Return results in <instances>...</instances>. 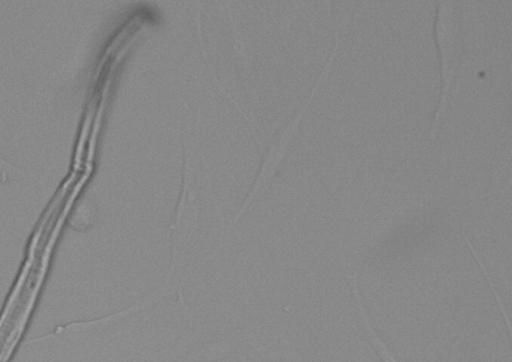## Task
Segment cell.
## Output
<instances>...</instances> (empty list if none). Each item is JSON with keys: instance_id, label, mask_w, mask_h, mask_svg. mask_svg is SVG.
<instances>
[{"instance_id": "1", "label": "cell", "mask_w": 512, "mask_h": 362, "mask_svg": "<svg viewBox=\"0 0 512 362\" xmlns=\"http://www.w3.org/2000/svg\"><path fill=\"white\" fill-rule=\"evenodd\" d=\"M333 48L334 49H332V52L325 65V68L323 69L321 75L316 81V84L314 85L310 95L303 101V103L298 108L297 112L295 113L291 121L286 125L282 136L268 152L251 190L249 191L245 201L243 202L235 217V221H237L246 212L250 205L257 200V198L263 193V191L266 189V187L272 180L279 164L281 163L284 155L287 152V149L291 143V140L293 139L294 134L297 131V128L300 124V121L304 115L306 108L308 107L310 101L312 100V97L315 91L318 89L321 81H324L325 76L327 75L330 67L332 66L335 54L338 50V46L335 45L333 46Z\"/></svg>"}, {"instance_id": "2", "label": "cell", "mask_w": 512, "mask_h": 362, "mask_svg": "<svg viewBox=\"0 0 512 362\" xmlns=\"http://www.w3.org/2000/svg\"><path fill=\"white\" fill-rule=\"evenodd\" d=\"M351 285L353 289V295L355 299V305L357 307L358 313L361 317V320L365 326V329L368 333V336L370 338L371 343L373 344L375 350L382 358L383 362H397L395 357L391 354V352L388 350L386 345L382 342V340L377 336L376 332L374 331L367 314L365 312V308L362 304V300L360 298L358 285H357V275L354 273L352 276H350Z\"/></svg>"}]
</instances>
